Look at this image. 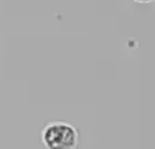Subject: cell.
I'll use <instances>...</instances> for the list:
<instances>
[{
	"label": "cell",
	"mask_w": 155,
	"mask_h": 149,
	"mask_svg": "<svg viewBox=\"0 0 155 149\" xmlns=\"http://www.w3.org/2000/svg\"><path fill=\"white\" fill-rule=\"evenodd\" d=\"M41 141L46 149H77L78 131L66 121H51L41 131Z\"/></svg>",
	"instance_id": "1"
},
{
	"label": "cell",
	"mask_w": 155,
	"mask_h": 149,
	"mask_svg": "<svg viewBox=\"0 0 155 149\" xmlns=\"http://www.w3.org/2000/svg\"><path fill=\"white\" fill-rule=\"evenodd\" d=\"M133 2H136V3H140V4H148V3H152V2H155V0H133Z\"/></svg>",
	"instance_id": "2"
}]
</instances>
